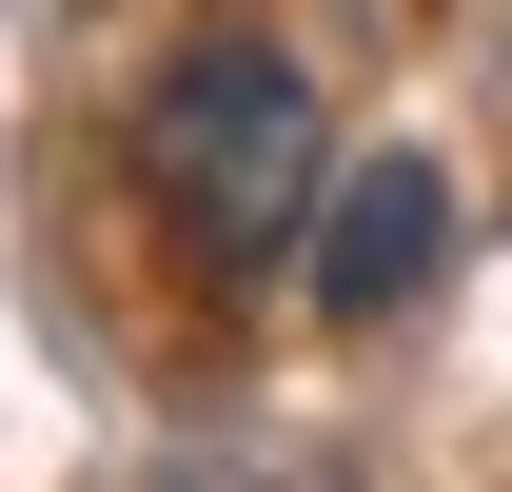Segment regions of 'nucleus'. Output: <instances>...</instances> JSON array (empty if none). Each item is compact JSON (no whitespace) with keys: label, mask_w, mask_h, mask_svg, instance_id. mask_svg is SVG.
<instances>
[{"label":"nucleus","mask_w":512,"mask_h":492,"mask_svg":"<svg viewBox=\"0 0 512 492\" xmlns=\"http://www.w3.org/2000/svg\"><path fill=\"white\" fill-rule=\"evenodd\" d=\"M138 178H158V217H178L217 276L296 256V237H316V178H335L296 40H276V20H197L178 60L138 79Z\"/></svg>","instance_id":"nucleus-1"},{"label":"nucleus","mask_w":512,"mask_h":492,"mask_svg":"<svg viewBox=\"0 0 512 492\" xmlns=\"http://www.w3.org/2000/svg\"><path fill=\"white\" fill-rule=\"evenodd\" d=\"M316 315H355V335H375V315H414L434 296V256H453V178L434 158H414V138H375V158H335L316 178Z\"/></svg>","instance_id":"nucleus-2"}]
</instances>
